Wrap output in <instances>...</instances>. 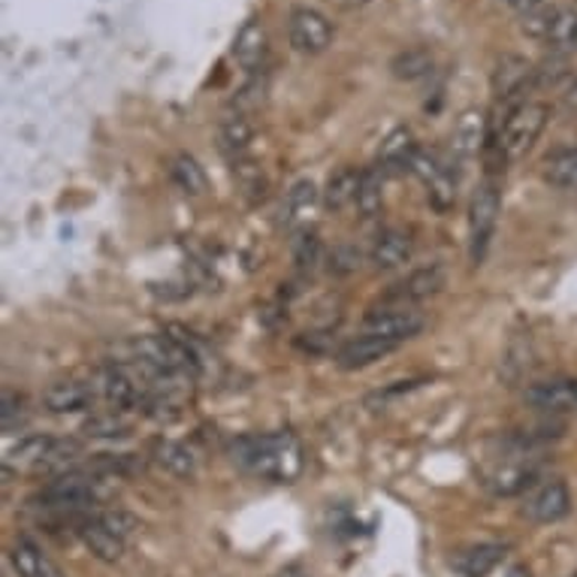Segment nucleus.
<instances>
[{"instance_id":"11","label":"nucleus","mask_w":577,"mask_h":577,"mask_svg":"<svg viewBox=\"0 0 577 577\" xmlns=\"http://www.w3.org/2000/svg\"><path fill=\"white\" fill-rule=\"evenodd\" d=\"M442 287L444 270L432 263V266H420V270H415L411 275H406V279L387 294V300H390V303H408V306H415V303H423V300L439 294Z\"/></svg>"},{"instance_id":"27","label":"nucleus","mask_w":577,"mask_h":577,"mask_svg":"<svg viewBox=\"0 0 577 577\" xmlns=\"http://www.w3.org/2000/svg\"><path fill=\"white\" fill-rule=\"evenodd\" d=\"M544 181L559 191L577 188V148H559L544 160Z\"/></svg>"},{"instance_id":"41","label":"nucleus","mask_w":577,"mask_h":577,"mask_svg":"<svg viewBox=\"0 0 577 577\" xmlns=\"http://www.w3.org/2000/svg\"><path fill=\"white\" fill-rule=\"evenodd\" d=\"M505 3H508V7H514V10L523 15V12L535 10V7H542V3H547V0H505Z\"/></svg>"},{"instance_id":"15","label":"nucleus","mask_w":577,"mask_h":577,"mask_svg":"<svg viewBox=\"0 0 577 577\" xmlns=\"http://www.w3.org/2000/svg\"><path fill=\"white\" fill-rule=\"evenodd\" d=\"M484 130H487V118L481 109H465L451 134V151L457 160H472L484 146Z\"/></svg>"},{"instance_id":"43","label":"nucleus","mask_w":577,"mask_h":577,"mask_svg":"<svg viewBox=\"0 0 577 577\" xmlns=\"http://www.w3.org/2000/svg\"><path fill=\"white\" fill-rule=\"evenodd\" d=\"M329 3H339V7H363V3H369V0H329Z\"/></svg>"},{"instance_id":"1","label":"nucleus","mask_w":577,"mask_h":577,"mask_svg":"<svg viewBox=\"0 0 577 577\" xmlns=\"http://www.w3.org/2000/svg\"><path fill=\"white\" fill-rule=\"evenodd\" d=\"M230 453L242 469H249L251 475L266 478L275 484H291L303 472V448L291 432L239 439Z\"/></svg>"},{"instance_id":"12","label":"nucleus","mask_w":577,"mask_h":577,"mask_svg":"<svg viewBox=\"0 0 577 577\" xmlns=\"http://www.w3.org/2000/svg\"><path fill=\"white\" fill-rule=\"evenodd\" d=\"M397 348L399 342L363 333V336H357V339L342 345L339 352H336V363H339L342 369H366V366H373V363H378L381 357H387V354H394Z\"/></svg>"},{"instance_id":"5","label":"nucleus","mask_w":577,"mask_h":577,"mask_svg":"<svg viewBox=\"0 0 577 577\" xmlns=\"http://www.w3.org/2000/svg\"><path fill=\"white\" fill-rule=\"evenodd\" d=\"M420 329H423V315L418 308L408 306V303H390V300H387V306L373 308L363 321V333L399 342V345L411 336H418Z\"/></svg>"},{"instance_id":"29","label":"nucleus","mask_w":577,"mask_h":577,"mask_svg":"<svg viewBox=\"0 0 577 577\" xmlns=\"http://www.w3.org/2000/svg\"><path fill=\"white\" fill-rule=\"evenodd\" d=\"M547 49L554 55H571L577 49V10L571 7H559L554 24H550V34H547Z\"/></svg>"},{"instance_id":"13","label":"nucleus","mask_w":577,"mask_h":577,"mask_svg":"<svg viewBox=\"0 0 577 577\" xmlns=\"http://www.w3.org/2000/svg\"><path fill=\"white\" fill-rule=\"evenodd\" d=\"M76 535H80V542L85 544V550H88L91 556H97L101 563H118L127 550L125 538L115 535L113 529H106L97 517L76 523Z\"/></svg>"},{"instance_id":"24","label":"nucleus","mask_w":577,"mask_h":577,"mask_svg":"<svg viewBox=\"0 0 577 577\" xmlns=\"http://www.w3.org/2000/svg\"><path fill=\"white\" fill-rule=\"evenodd\" d=\"M363 172H357L354 167H342L339 172H333L324 188V206L339 212L345 206L357 203V191H360Z\"/></svg>"},{"instance_id":"20","label":"nucleus","mask_w":577,"mask_h":577,"mask_svg":"<svg viewBox=\"0 0 577 577\" xmlns=\"http://www.w3.org/2000/svg\"><path fill=\"white\" fill-rule=\"evenodd\" d=\"M10 566L19 577H64V571L43 554V547L31 538H19L10 547Z\"/></svg>"},{"instance_id":"30","label":"nucleus","mask_w":577,"mask_h":577,"mask_svg":"<svg viewBox=\"0 0 577 577\" xmlns=\"http://www.w3.org/2000/svg\"><path fill=\"white\" fill-rule=\"evenodd\" d=\"M218 139H221V148L230 151L233 158H242L249 146L254 143V125L242 115H230L221 122V130H218Z\"/></svg>"},{"instance_id":"2","label":"nucleus","mask_w":577,"mask_h":577,"mask_svg":"<svg viewBox=\"0 0 577 577\" xmlns=\"http://www.w3.org/2000/svg\"><path fill=\"white\" fill-rule=\"evenodd\" d=\"M547 122H550V106L547 103H521L508 115V122L502 127V136H499L502 155L508 160L523 158L538 143V136L544 134Z\"/></svg>"},{"instance_id":"26","label":"nucleus","mask_w":577,"mask_h":577,"mask_svg":"<svg viewBox=\"0 0 577 577\" xmlns=\"http://www.w3.org/2000/svg\"><path fill=\"white\" fill-rule=\"evenodd\" d=\"M418 151V143H415V134L408 127H397L385 136L381 143V151H378V167H408L411 158Z\"/></svg>"},{"instance_id":"31","label":"nucleus","mask_w":577,"mask_h":577,"mask_svg":"<svg viewBox=\"0 0 577 577\" xmlns=\"http://www.w3.org/2000/svg\"><path fill=\"white\" fill-rule=\"evenodd\" d=\"M381 209H385V179L378 170H366L357 191V212L369 221L381 216Z\"/></svg>"},{"instance_id":"8","label":"nucleus","mask_w":577,"mask_h":577,"mask_svg":"<svg viewBox=\"0 0 577 577\" xmlns=\"http://www.w3.org/2000/svg\"><path fill=\"white\" fill-rule=\"evenodd\" d=\"M408 170L423 181V188L430 193V203L436 206L439 212H448V209H451L453 200H457V185H453L451 172L444 170L442 164L436 160V155L418 148L411 164H408Z\"/></svg>"},{"instance_id":"21","label":"nucleus","mask_w":577,"mask_h":577,"mask_svg":"<svg viewBox=\"0 0 577 577\" xmlns=\"http://www.w3.org/2000/svg\"><path fill=\"white\" fill-rule=\"evenodd\" d=\"M317 200H321V191L315 188V181H296L294 188L287 191V200H284V227L287 230H303L315 218Z\"/></svg>"},{"instance_id":"32","label":"nucleus","mask_w":577,"mask_h":577,"mask_svg":"<svg viewBox=\"0 0 577 577\" xmlns=\"http://www.w3.org/2000/svg\"><path fill=\"white\" fill-rule=\"evenodd\" d=\"M233 179H237L242 193L251 197V200H263L266 191H270V181H266L263 167H258V164L251 158H245V155H242V158H233Z\"/></svg>"},{"instance_id":"6","label":"nucleus","mask_w":577,"mask_h":577,"mask_svg":"<svg viewBox=\"0 0 577 577\" xmlns=\"http://www.w3.org/2000/svg\"><path fill=\"white\" fill-rule=\"evenodd\" d=\"M287 36L300 55H321L329 43H333V24L327 22V15L317 10H294L291 22H287Z\"/></svg>"},{"instance_id":"7","label":"nucleus","mask_w":577,"mask_h":577,"mask_svg":"<svg viewBox=\"0 0 577 577\" xmlns=\"http://www.w3.org/2000/svg\"><path fill=\"white\" fill-rule=\"evenodd\" d=\"M568 511H571V490L559 478H550V481L538 484L523 502V514L533 523H542V526L559 523L563 517H568Z\"/></svg>"},{"instance_id":"33","label":"nucleus","mask_w":577,"mask_h":577,"mask_svg":"<svg viewBox=\"0 0 577 577\" xmlns=\"http://www.w3.org/2000/svg\"><path fill=\"white\" fill-rule=\"evenodd\" d=\"M55 444L57 439H52V436H28V439H22V442L12 448L10 460L43 469L45 460H49L52 451H55Z\"/></svg>"},{"instance_id":"10","label":"nucleus","mask_w":577,"mask_h":577,"mask_svg":"<svg viewBox=\"0 0 577 577\" xmlns=\"http://www.w3.org/2000/svg\"><path fill=\"white\" fill-rule=\"evenodd\" d=\"M101 394L103 399L109 402L113 408L118 411H125V408H143L148 397V387L146 385H136V378L127 373L125 366H109L101 378Z\"/></svg>"},{"instance_id":"39","label":"nucleus","mask_w":577,"mask_h":577,"mask_svg":"<svg viewBox=\"0 0 577 577\" xmlns=\"http://www.w3.org/2000/svg\"><path fill=\"white\" fill-rule=\"evenodd\" d=\"M360 266V251L357 249H336L329 254V270L339 272V275H348Z\"/></svg>"},{"instance_id":"40","label":"nucleus","mask_w":577,"mask_h":577,"mask_svg":"<svg viewBox=\"0 0 577 577\" xmlns=\"http://www.w3.org/2000/svg\"><path fill=\"white\" fill-rule=\"evenodd\" d=\"M317 261V239L315 237H303L300 245H296V263L300 266H312Z\"/></svg>"},{"instance_id":"19","label":"nucleus","mask_w":577,"mask_h":577,"mask_svg":"<svg viewBox=\"0 0 577 577\" xmlns=\"http://www.w3.org/2000/svg\"><path fill=\"white\" fill-rule=\"evenodd\" d=\"M505 559L502 544H472L451 556V568L460 577H487Z\"/></svg>"},{"instance_id":"23","label":"nucleus","mask_w":577,"mask_h":577,"mask_svg":"<svg viewBox=\"0 0 577 577\" xmlns=\"http://www.w3.org/2000/svg\"><path fill=\"white\" fill-rule=\"evenodd\" d=\"M535 475H538L535 465L514 460V463L499 465L496 472L490 475L487 484L496 496H517V493H526V490L533 487Z\"/></svg>"},{"instance_id":"36","label":"nucleus","mask_w":577,"mask_h":577,"mask_svg":"<svg viewBox=\"0 0 577 577\" xmlns=\"http://www.w3.org/2000/svg\"><path fill=\"white\" fill-rule=\"evenodd\" d=\"M568 73H571V70H568V55H554V52H550V57L533 73V82L538 88H554L556 82L566 80Z\"/></svg>"},{"instance_id":"28","label":"nucleus","mask_w":577,"mask_h":577,"mask_svg":"<svg viewBox=\"0 0 577 577\" xmlns=\"http://www.w3.org/2000/svg\"><path fill=\"white\" fill-rule=\"evenodd\" d=\"M170 172H172V179H176V185H179L181 191L188 193V197H203V193L209 191L206 170L200 167V164H197L193 155H188V151H181V155L172 158Z\"/></svg>"},{"instance_id":"25","label":"nucleus","mask_w":577,"mask_h":577,"mask_svg":"<svg viewBox=\"0 0 577 577\" xmlns=\"http://www.w3.org/2000/svg\"><path fill=\"white\" fill-rule=\"evenodd\" d=\"M432 67H436V57L427 45H411V49H402L394 61H390V73L402 82H415L430 76Z\"/></svg>"},{"instance_id":"9","label":"nucleus","mask_w":577,"mask_h":577,"mask_svg":"<svg viewBox=\"0 0 577 577\" xmlns=\"http://www.w3.org/2000/svg\"><path fill=\"white\" fill-rule=\"evenodd\" d=\"M526 406L544 415H566L577 411V378H550V381H538V385L526 387Z\"/></svg>"},{"instance_id":"35","label":"nucleus","mask_w":577,"mask_h":577,"mask_svg":"<svg viewBox=\"0 0 577 577\" xmlns=\"http://www.w3.org/2000/svg\"><path fill=\"white\" fill-rule=\"evenodd\" d=\"M556 12H559V7H550V3H542V7H535V10L523 12L521 31L526 36H533V40H547Z\"/></svg>"},{"instance_id":"38","label":"nucleus","mask_w":577,"mask_h":577,"mask_svg":"<svg viewBox=\"0 0 577 577\" xmlns=\"http://www.w3.org/2000/svg\"><path fill=\"white\" fill-rule=\"evenodd\" d=\"M97 521L106 526V529H113L115 535H122V538H130V535L139 529V521H136L134 514H127V511L115 508V511H103V514H97Z\"/></svg>"},{"instance_id":"44","label":"nucleus","mask_w":577,"mask_h":577,"mask_svg":"<svg viewBox=\"0 0 577 577\" xmlns=\"http://www.w3.org/2000/svg\"><path fill=\"white\" fill-rule=\"evenodd\" d=\"M279 577H291V571H282V575H279Z\"/></svg>"},{"instance_id":"34","label":"nucleus","mask_w":577,"mask_h":577,"mask_svg":"<svg viewBox=\"0 0 577 577\" xmlns=\"http://www.w3.org/2000/svg\"><path fill=\"white\" fill-rule=\"evenodd\" d=\"M82 432L88 436V439H125L127 432H130V423L125 418H118V415H97V418L85 420V427Z\"/></svg>"},{"instance_id":"14","label":"nucleus","mask_w":577,"mask_h":577,"mask_svg":"<svg viewBox=\"0 0 577 577\" xmlns=\"http://www.w3.org/2000/svg\"><path fill=\"white\" fill-rule=\"evenodd\" d=\"M94 402V387L85 381H55L45 387L43 406L52 415H76V411H88Z\"/></svg>"},{"instance_id":"4","label":"nucleus","mask_w":577,"mask_h":577,"mask_svg":"<svg viewBox=\"0 0 577 577\" xmlns=\"http://www.w3.org/2000/svg\"><path fill=\"white\" fill-rule=\"evenodd\" d=\"M34 502H40V508L57 511V514H80L94 505V481L80 472H61L36 493Z\"/></svg>"},{"instance_id":"16","label":"nucleus","mask_w":577,"mask_h":577,"mask_svg":"<svg viewBox=\"0 0 577 577\" xmlns=\"http://www.w3.org/2000/svg\"><path fill=\"white\" fill-rule=\"evenodd\" d=\"M415 254V242L406 230H385L375 239L373 251H369V261L375 270H399L406 266Z\"/></svg>"},{"instance_id":"42","label":"nucleus","mask_w":577,"mask_h":577,"mask_svg":"<svg viewBox=\"0 0 577 577\" xmlns=\"http://www.w3.org/2000/svg\"><path fill=\"white\" fill-rule=\"evenodd\" d=\"M566 103H568V106H571V109H577V80L571 82V88H568V94H566Z\"/></svg>"},{"instance_id":"37","label":"nucleus","mask_w":577,"mask_h":577,"mask_svg":"<svg viewBox=\"0 0 577 577\" xmlns=\"http://www.w3.org/2000/svg\"><path fill=\"white\" fill-rule=\"evenodd\" d=\"M24 399L19 394H12V390H3V399H0V427L3 432H12L19 430L24 423Z\"/></svg>"},{"instance_id":"3","label":"nucleus","mask_w":577,"mask_h":577,"mask_svg":"<svg viewBox=\"0 0 577 577\" xmlns=\"http://www.w3.org/2000/svg\"><path fill=\"white\" fill-rule=\"evenodd\" d=\"M499 209H502V197H499L496 181H484L478 185L469 203V242H472V261L481 263L490 249V239L496 233Z\"/></svg>"},{"instance_id":"22","label":"nucleus","mask_w":577,"mask_h":577,"mask_svg":"<svg viewBox=\"0 0 577 577\" xmlns=\"http://www.w3.org/2000/svg\"><path fill=\"white\" fill-rule=\"evenodd\" d=\"M151 460H155L164 472H170L172 478H181V481L197 475V457H193L185 444L172 442V439H155V442H151Z\"/></svg>"},{"instance_id":"18","label":"nucleus","mask_w":577,"mask_h":577,"mask_svg":"<svg viewBox=\"0 0 577 577\" xmlns=\"http://www.w3.org/2000/svg\"><path fill=\"white\" fill-rule=\"evenodd\" d=\"M533 64L523 55H502L496 61L493 76H490L493 97H496V101H508L511 94H517L526 82L533 80Z\"/></svg>"},{"instance_id":"17","label":"nucleus","mask_w":577,"mask_h":577,"mask_svg":"<svg viewBox=\"0 0 577 577\" xmlns=\"http://www.w3.org/2000/svg\"><path fill=\"white\" fill-rule=\"evenodd\" d=\"M266 55H270V36H266V28H263L258 19H251V22L242 24V31H239L237 40H233V57H237L239 67L254 73V70L266 61Z\"/></svg>"}]
</instances>
